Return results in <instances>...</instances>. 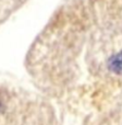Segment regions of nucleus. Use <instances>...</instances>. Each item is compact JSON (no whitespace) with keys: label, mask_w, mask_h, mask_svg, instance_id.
<instances>
[{"label":"nucleus","mask_w":122,"mask_h":125,"mask_svg":"<svg viewBox=\"0 0 122 125\" xmlns=\"http://www.w3.org/2000/svg\"><path fill=\"white\" fill-rule=\"evenodd\" d=\"M108 67L117 75H122V52L114 55L108 62Z\"/></svg>","instance_id":"1"}]
</instances>
